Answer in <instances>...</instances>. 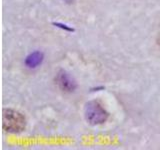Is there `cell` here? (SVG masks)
Listing matches in <instances>:
<instances>
[{
  "mask_svg": "<svg viewBox=\"0 0 160 150\" xmlns=\"http://www.w3.org/2000/svg\"><path fill=\"white\" fill-rule=\"evenodd\" d=\"M26 126L23 115L14 109H4L2 112V127L5 131L11 133L22 132Z\"/></svg>",
  "mask_w": 160,
  "mask_h": 150,
  "instance_id": "obj_1",
  "label": "cell"
},
{
  "mask_svg": "<svg viewBox=\"0 0 160 150\" xmlns=\"http://www.w3.org/2000/svg\"><path fill=\"white\" fill-rule=\"evenodd\" d=\"M84 116L91 125L102 124L108 118V112L98 101H89L84 106Z\"/></svg>",
  "mask_w": 160,
  "mask_h": 150,
  "instance_id": "obj_2",
  "label": "cell"
},
{
  "mask_svg": "<svg viewBox=\"0 0 160 150\" xmlns=\"http://www.w3.org/2000/svg\"><path fill=\"white\" fill-rule=\"evenodd\" d=\"M55 83L64 92H72L76 88V82H75V80L66 71H64V70H60L56 74Z\"/></svg>",
  "mask_w": 160,
  "mask_h": 150,
  "instance_id": "obj_3",
  "label": "cell"
},
{
  "mask_svg": "<svg viewBox=\"0 0 160 150\" xmlns=\"http://www.w3.org/2000/svg\"><path fill=\"white\" fill-rule=\"evenodd\" d=\"M43 59V55L40 52H34L31 55H29L26 59V65L28 67H36L37 65L41 63Z\"/></svg>",
  "mask_w": 160,
  "mask_h": 150,
  "instance_id": "obj_4",
  "label": "cell"
},
{
  "mask_svg": "<svg viewBox=\"0 0 160 150\" xmlns=\"http://www.w3.org/2000/svg\"><path fill=\"white\" fill-rule=\"evenodd\" d=\"M157 43H158V45L160 46V33H159V35H158V38H157Z\"/></svg>",
  "mask_w": 160,
  "mask_h": 150,
  "instance_id": "obj_5",
  "label": "cell"
}]
</instances>
